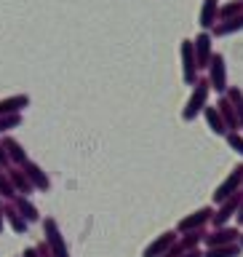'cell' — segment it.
I'll return each instance as SVG.
<instances>
[{"mask_svg": "<svg viewBox=\"0 0 243 257\" xmlns=\"http://www.w3.org/2000/svg\"><path fill=\"white\" fill-rule=\"evenodd\" d=\"M240 204H243V193H240V190H238V193H232L230 198H224V201H222V206H219V212H214V225H216V228L227 222L232 214H238Z\"/></svg>", "mask_w": 243, "mask_h": 257, "instance_id": "ba28073f", "label": "cell"}, {"mask_svg": "<svg viewBox=\"0 0 243 257\" xmlns=\"http://www.w3.org/2000/svg\"><path fill=\"white\" fill-rule=\"evenodd\" d=\"M238 222L243 225V204H240V209H238Z\"/></svg>", "mask_w": 243, "mask_h": 257, "instance_id": "4dcf8cb0", "label": "cell"}, {"mask_svg": "<svg viewBox=\"0 0 243 257\" xmlns=\"http://www.w3.org/2000/svg\"><path fill=\"white\" fill-rule=\"evenodd\" d=\"M203 118H206V123L208 128L216 134V137H227V126H224V118L219 115V110H216V104H206L203 107Z\"/></svg>", "mask_w": 243, "mask_h": 257, "instance_id": "7c38bea8", "label": "cell"}, {"mask_svg": "<svg viewBox=\"0 0 243 257\" xmlns=\"http://www.w3.org/2000/svg\"><path fill=\"white\" fill-rule=\"evenodd\" d=\"M208 83H211V91L227 94V64L222 54H214L208 62Z\"/></svg>", "mask_w": 243, "mask_h": 257, "instance_id": "3957f363", "label": "cell"}, {"mask_svg": "<svg viewBox=\"0 0 243 257\" xmlns=\"http://www.w3.org/2000/svg\"><path fill=\"white\" fill-rule=\"evenodd\" d=\"M240 244H222V246H208V252L203 257H238L240 254Z\"/></svg>", "mask_w": 243, "mask_h": 257, "instance_id": "ffe728a7", "label": "cell"}, {"mask_svg": "<svg viewBox=\"0 0 243 257\" xmlns=\"http://www.w3.org/2000/svg\"><path fill=\"white\" fill-rule=\"evenodd\" d=\"M240 185H243V164H238L227 177H224V182L214 190V201H216V204H222L224 198H230L232 193L240 190Z\"/></svg>", "mask_w": 243, "mask_h": 257, "instance_id": "277c9868", "label": "cell"}, {"mask_svg": "<svg viewBox=\"0 0 243 257\" xmlns=\"http://www.w3.org/2000/svg\"><path fill=\"white\" fill-rule=\"evenodd\" d=\"M0 196L3 198H16V188H14L8 172H3V169H0Z\"/></svg>", "mask_w": 243, "mask_h": 257, "instance_id": "603a6c76", "label": "cell"}, {"mask_svg": "<svg viewBox=\"0 0 243 257\" xmlns=\"http://www.w3.org/2000/svg\"><path fill=\"white\" fill-rule=\"evenodd\" d=\"M224 140H227V145H230V150H235L238 156L243 158V134H240V132H230L227 137H224Z\"/></svg>", "mask_w": 243, "mask_h": 257, "instance_id": "484cf974", "label": "cell"}, {"mask_svg": "<svg viewBox=\"0 0 243 257\" xmlns=\"http://www.w3.org/2000/svg\"><path fill=\"white\" fill-rule=\"evenodd\" d=\"M182 257H203V254H200V252H198V249H190V252H184Z\"/></svg>", "mask_w": 243, "mask_h": 257, "instance_id": "f1b7e54d", "label": "cell"}, {"mask_svg": "<svg viewBox=\"0 0 243 257\" xmlns=\"http://www.w3.org/2000/svg\"><path fill=\"white\" fill-rule=\"evenodd\" d=\"M240 14H243V0H232V3L219 6V22H227V19L240 16Z\"/></svg>", "mask_w": 243, "mask_h": 257, "instance_id": "44dd1931", "label": "cell"}, {"mask_svg": "<svg viewBox=\"0 0 243 257\" xmlns=\"http://www.w3.org/2000/svg\"><path fill=\"white\" fill-rule=\"evenodd\" d=\"M38 252L43 254V257H54V254H48V246H46V244H40V246H38Z\"/></svg>", "mask_w": 243, "mask_h": 257, "instance_id": "83f0119b", "label": "cell"}, {"mask_svg": "<svg viewBox=\"0 0 243 257\" xmlns=\"http://www.w3.org/2000/svg\"><path fill=\"white\" fill-rule=\"evenodd\" d=\"M27 104H30V96L27 94L6 96V99H0V118H3V115H14V112H22Z\"/></svg>", "mask_w": 243, "mask_h": 257, "instance_id": "9a60e30c", "label": "cell"}, {"mask_svg": "<svg viewBox=\"0 0 243 257\" xmlns=\"http://www.w3.org/2000/svg\"><path fill=\"white\" fill-rule=\"evenodd\" d=\"M22 126V112H14V115H3L0 118V134H6L8 128Z\"/></svg>", "mask_w": 243, "mask_h": 257, "instance_id": "d4e9b609", "label": "cell"}, {"mask_svg": "<svg viewBox=\"0 0 243 257\" xmlns=\"http://www.w3.org/2000/svg\"><path fill=\"white\" fill-rule=\"evenodd\" d=\"M8 177H11L16 193H22V196H30V193L35 190V185H32V180L27 177V172H24L22 166H11L8 169Z\"/></svg>", "mask_w": 243, "mask_h": 257, "instance_id": "5bb4252c", "label": "cell"}, {"mask_svg": "<svg viewBox=\"0 0 243 257\" xmlns=\"http://www.w3.org/2000/svg\"><path fill=\"white\" fill-rule=\"evenodd\" d=\"M43 228H46V241H48V249L54 252V257H70V254H67V246H64V238H62V233H59V225H56V220H51V217H46Z\"/></svg>", "mask_w": 243, "mask_h": 257, "instance_id": "52a82bcc", "label": "cell"}, {"mask_svg": "<svg viewBox=\"0 0 243 257\" xmlns=\"http://www.w3.org/2000/svg\"><path fill=\"white\" fill-rule=\"evenodd\" d=\"M243 30V14L240 16H232L227 22H216L211 27V35L214 38H227V35H235V32Z\"/></svg>", "mask_w": 243, "mask_h": 257, "instance_id": "2e32d148", "label": "cell"}, {"mask_svg": "<svg viewBox=\"0 0 243 257\" xmlns=\"http://www.w3.org/2000/svg\"><path fill=\"white\" fill-rule=\"evenodd\" d=\"M0 142L6 145V150H8V158H11V164H14V166H24V164L30 161V158H27V153H24V148H22V145L14 140V137H3Z\"/></svg>", "mask_w": 243, "mask_h": 257, "instance_id": "e0dca14e", "label": "cell"}, {"mask_svg": "<svg viewBox=\"0 0 243 257\" xmlns=\"http://www.w3.org/2000/svg\"><path fill=\"white\" fill-rule=\"evenodd\" d=\"M14 206H16V212H19L27 222H35L38 220V209L27 201V196H16L14 198Z\"/></svg>", "mask_w": 243, "mask_h": 257, "instance_id": "d6986e66", "label": "cell"}, {"mask_svg": "<svg viewBox=\"0 0 243 257\" xmlns=\"http://www.w3.org/2000/svg\"><path fill=\"white\" fill-rule=\"evenodd\" d=\"M179 56H182V80L184 86H195L198 83V59H195V46H192V40L184 38L179 43Z\"/></svg>", "mask_w": 243, "mask_h": 257, "instance_id": "7a4b0ae2", "label": "cell"}, {"mask_svg": "<svg viewBox=\"0 0 243 257\" xmlns=\"http://www.w3.org/2000/svg\"><path fill=\"white\" fill-rule=\"evenodd\" d=\"M238 241H240V246H243V236H240V238H238Z\"/></svg>", "mask_w": 243, "mask_h": 257, "instance_id": "d6a6232c", "label": "cell"}, {"mask_svg": "<svg viewBox=\"0 0 243 257\" xmlns=\"http://www.w3.org/2000/svg\"><path fill=\"white\" fill-rule=\"evenodd\" d=\"M22 169L27 172V177L32 180V185H35L38 190H48V188H51V180H48L46 172H43V169H40L38 164H32V161H27V164H24Z\"/></svg>", "mask_w": 243, "mask_h": 257, "instance_id": "ac0fdd59", "label": "cell"}, {"mask_svg": "<svg viewBox=\"0 0 243 257\" xmlns=\"http://www.w3.org/2000/svg\"><path fill=\"white\" fill-rule=\"evenodd\" d=\"M211 40H214V35L208 30H200L198 38L192 40V46H195V59H198V67L200 70H208V62H211V56H214Z\"/></svg>", "mask_w": 243, "mask_h": 257, "instance_id": "5b68a950", "label": "cell"}, {"mask_svg": "<svg viewBox=\"0 0 243 257\" xmlns=\"http://www.w3.org/2000/svg\"><path fill=\"white\" fill-rule=\"evenodd\" d=\"M24 257H38V249H32V246L24 249Z\"/></svg>", "mask_w": 243, "mask_h": 257, "instance_id": "f546056e", "label": "cell"}, {"mask_svg": "<svg viewBox=\"0 0 243 257\" xmlns=\"http://www.w3.org/2000/svg\"><path fill=\"white\" fill-rule=\"evenodd\" d=\"M208 91H211L208 78H198V83L192 86V94L187 96V104H184V110H182L184 120H195L198 115H203V107L208 104Z\"/></svg>", "mask_w": 243, "mask_h": 257, "instance_id": "6da1fadb", "label": "cell"}, {"mask_svg": "<svg viewBox=\"0 0 243 257\" xmlns=\"http://www.w3.org/2000/svg\"><path fill=\"white\" fill-rule=\"evenodd\" d=\"M238 238H240V233L235 228H224V225H219L214 233L203 236V244L206 246H222V244H235Z\"/></svg>", "mask_w": 243, "mask_h": 257, "instance_id": "8fae6325", "label": "cell"}, {"mask_svg": "<svg viewBox=\"0 0 243 257\" xmlns=\"http://www.w3.org/2000/svg\"><path fill=\"white\" fill-rule=\"evenodd\" d=\"M216 110H219V115L224 118V126H227V132H238L240 128V120H238V112H235V104L227 94L219 96V102H216Z\"/></svg>", "mask_w": 243, "mask_h": 257, "instance_id": "9c48e42d", "label": "cell"}, {"mask_svg": "<svg viewBox=\"0 0 243 257\" xmlns=\"http://www.w3.org/2000/svg\"><path fill=\"white\" fill-rule=\"evenodd\" d=\"M11 166V158H8V150H6V145L0 142V169H8Z\"/></svg>", "mask_w": 243, "mask_h": 257, "instance_id": "4316f807", "label": "cell"}, {"mask_svg": "<svg viewBox=\"0 0 243 257\" xmlns=\"http://www.w3.org/2000/svg\"><path fill=\"white\" fill-rule=\"evenodd\" d=\"M0 230H3V206H0Z\"/></svg>", "mask_w": 243, "mask_h": 257, "instance_id": "1f68e13d", "label": "cell"}, {"mask_svg": "<svg viewBox=\"0 0 243 257\" xmlns=\"http://www.w3.org/2000/svg\"><path fill=\"white\" fill-rule=\"evenodd\" d=\"M227 96L232 99V104H235V112H238V120H240V128H243V91L238 86H230Z\"/></svg>", "mask_w": 243, "mask_h": 257, "instance_id": "cb8c5ba5", "label": "cell"}, {"mask_svg": "<svg viewBox=\"0 0 243 257\" xmlns=\"http://www.w3.org/2000/svg\"><path fill=\"white\" fill-rule=\"evenodd\" d=\"M219 22V0H203V6H200V14H198V24L200 30H208Z\"/></svg>", "mask_w": 243, "mask_h": 257, "instance_id": "30bf717a", "label": "cell"}, {"mask_svg": "<svg viewBox=\"0 0 243 257\" xmlns=\"http://www.w3.org/2000/svg\"><path fill=\"white\" fill-rule=\"evenodd\" d=\"M6 217H8V222H11V228L16 230V233H24L27 230V220L16 212V206H11V209H6Z\"/></svg>", "mask_w": 243, "mask_h": 257, "instance_id": "7402d4cb", "label": "cell"}, {"mask_svg": "<svg viewBox=\"0 0 243 257\" xmlns=\"http://www.w3.org/2000/svg\"><path fill=\"white\" fill-rule=\"evenodd\" d=\"M208 220H214V209H211V206H203V209H198L195 214H190V217H184V220L176 222V233H192V230H200Z\"/></svg>", "mask_w": 243, "mask_h": 257, "instance_id": "8992f818", "label": "cell"}, {"mask_svg": "<svg viewBox=\"0 0 243 257\" xmlns=\"http://www.w3.org/2000/svg\"><path fill=\"white\" fill-rule=\"evenodd\" d=\"M174 241H176V230H166V233H160V236H158L155 241H152V244H150L147 249H144V254H142V257H160L168 246L174 244Z\"/></svg>", "mask_w": 243, "mask_h": 257, "instance_id": "4fadbf2b", "label": "cell"}]
</instances>
